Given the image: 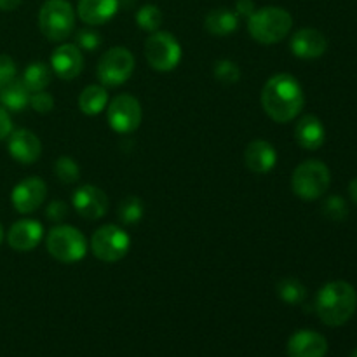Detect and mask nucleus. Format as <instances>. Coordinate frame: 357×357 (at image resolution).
<instances>
[{
  "label": "nucleus",
  "instance_id": "nucleus-26",
  "mask_svg": "<svg viewBox=\"0 0 357 357\" xmlns=\"http://www.w3.org/2000/svg\"><path fill=\"white\" fill-rule=\"evenodd\" d=\"M119 220H121L124 225H136V223L142 222L143 215H145V208H143V202L139 197L135 195H129L124 201H121L117 209Z\"/></svg>",
  "mask_w": 357,
  "mask_h": 357
},
{
  "label": "nucleus",
  "instance_id": "nucleus-40",
  "mask_svg": "<svg viewBox=\"0 0 357 357\" xmlns=\"http://www.w3.org/2000/svg\"><path fill=\"white\" fill-rule=\"evenodd\" d=\"M351 357H357V349H356L354 352H352V356H351Z\"/></svg>",
  "mask_w": 357,
  "mask_h": 357
},
{
  "label": "nucleus",
  "instance_id": "nucleus-8",
  "mask_svg": "<svg viewBox=\"0 0 357 357\" xmlns=\"http://www.w3.org/2000/svg\"><path fill=\"white\" fill-rule=\"evenodd\" d=\"M135 72V56L128 47H112L98 61V79L103 86L117 87L128 82Z\"/></svg>",
  "mask_w": 357,
  "mask_h": 357
},
{
  "label": "nucleus",
  "instance_id": "nucleus-25",
  "mask_svg": "<svg viewBox=\"0 0 357 357\" xmlns=\"http://www.w3.org/2000/svg\"><path fill=\"white\" fill-rule=\"evenodd\" d=\"M278 295L281 296L282 302L289 303V305H298V303L305 302L307 289L298 279L286 278L278 282Z\"/></svg>",
  "mask_w": 357,
  "mask_h": 357
},
{
  "label": "nucleus",
  "instance_id": "nucleus-39",
  "mask_svg": "<svg viewBox=\"0 0 357 357\" xmlns=\"http://www.w3.org/2000/svg\"><path fill=\"white\" fill-rule=\"evenodd\" d=\"M2 241H3V229L2 225H0V244H2Z\"/></svg>",
  "mask_w": 357,
  "mask_h": 357
},
{
  "label": "nucleus",
  "instance_id": "nucleus-12",
  "mask_svg": "<svg viewBox=\"0 0 357 357\" xmlns=\"http://www.w3.org/2000/svg\"><path fill=\"white\" fill-rule=\"evenodd\" d=\"M73 208L82 218L100 220L103 218L108 209V197L100 187L94 185H82L73 192Z\"/></svg>",
  "mask_w": 357,
  "mask_h": 357
},
{
  "label": "nucleus",
  "instance_id": "nucleus-11",
  "mask_svg": "<svg viewBox=\"0 0 357 357\" xmlns=\"http://www.w3.org/2000/svg\"><path fill=\"white\" fill-rule=\"evenodd\" d=\"M45 197H47V185L38 176L24 178L14 187L13 194H10L14 209L21 215H28L40 208Z\"/></svg>",
  "mask_w": 357,
  "mask_h": 357
},
{
  "label": "nucleus",
  "instance_id": "nucleus-35",
  "mask_svg": "<svg viewBox=\"0 0 357 357\" xmlns=\"http://www.w3.org/2000/svg\"><path fill=\"white\" fill-rule=\"evenodd\" d=\"M10 132H13V122H10V117L6 108L0 107V142L9 138Z\"/></svg>",
  "mask_w": 357,
  "mask_h": 357
},
{
  "label": "nucleus",
  "instance_id": "nucleus-1",
  "mask_svg": "<svg viewBox=\"0 0 357 357\" xmlns=\"http://www.w3.org/2000/svg\"><path fill=\"white\" fill-rule=\"evenodd\" d=\"M305 96L298 80L289 73H278L261 89V107L272 121L279 124L293 121L302 112Z\"/></svg>",
  "mask_w": 357,
  "mask_h": 357
},
{
  "label": "nucleus",
  "instance_id": "nucleus-2",
  "mask_svg": "<svg viewBox=\"0 0 357 357\" xmlns=\"http://www.w3.org/2000/svg\"><path fill=\"white\" fill-rule=\"evenodd\" d=\"M357 291L345 281H333L319 289L316 298V310L326 326H344L356 314Z\"/></svg>",
  "mask_w": 357,
  "mask_h": 357
},
{
  "label": "nucleus",
  "instance_id": "nucleus-6",
  "mask_svg": "<svg viewBox=\"0 0 357 357\" xmlns=\"http://www.w3.org/2000/svg\"><path fill=\"white\" fill-rule=\"evenodd\" d=\"M45 246L49 255L61 264H75L87 253L86 237L72 225H58L49 230Z\"/></svg>",
  "mask_w": 357,
  "mask_h": 357
},
{
  "label": "nucleus",
  "instance_id": "nucleus-19",
  "mask_svg": "<svg viewBox=\"0 0 357 357\" xmlns=\"http://www.w3.org/2000/svg\"><path fill=\"white\" fill-rule=\"evenodd\" d=\"M119 0H79L77 14L89 26H100L117 14Z\"/></svg>",
  "mask_w": 357,
  "mask_h": 357
},
{
  "label": "nucleus",
  "instance_id": "nucleus-37",
  "mask_svg": "<svg viewBox=\"0 0 357 357\" xmlns=\"http://www.w3.org/2000/svg\"><path fill=\"white\" fill-rule=\"evenodd\" d=\"M23 0H0V10H13L16 9Z\"/></svg>",
  "mask_w": 357,
  "mask_h": 357
},
{
  "label": "nucleus",
  "instance_id": "nucleus-23",
  "mask_svg": "<svg viewBox=\"0 0 357 357\" xmlns=\"http://www.w3.org/2000/svg\"><path fill=\"white\" fill-rule=\"evenodd\" d=\"M108 103V94L105 86H87L86 89L80 93L79 96V108L82 114L86 115H98L107 108Z\"/></svg>",
  "mask_w": 357,
  "mask_h": 357
},
{
  "label": "nucleus",
  "instance_id": "nucleus-28",
  "mask_svg": "<svg viewBox=\"0 0 357 357\" xmlns=\"http://www.w3.org/2000/svg\"><path fill=\"white\" fill-rule=\"evenodd\" d=\"M54 173H56V178L65 185L75 183L80 176V169L79 166H77V162L72 159V157H66V155L59 157V159L56 160Z\"/></svg>",
  "mask_w": 357,
  "mask_h": 357
},
{
  "label": "nucleus",
  "instance_id": "nucleus-16",
  "mask_svg": "<svg viewBox=\"0 0 357 357\" xmlns=\"http://www.w3.org/2000/svg\"><path fill=\"white\" fill-rule=\"evenodd\" d=\"M44 236V227L37 220H17L7 234V243L16 251H31Z\"/></svg>",
  "mask_w": 357,
  "mask_h": 357
},
{
  "label": "nucleus",
  "instance_id": "nucleus-15",
  "mask_svg": "<svg viewBox=\"0 0 357 357\" xmlns=\"http://www.w3.org/2000/svg\"><path fill=\"white\" fill-rule=\"evenodd\" d=\"M291 51L300 59H316L326 52L328 40L324 33L314 28H302L291 37Z\"/></svg>",
  "mask_w": 357,
  "mask_h": 357
},
{
  "label": "nucleus",
  "instance_id": "nucleus-13",
  "mask_svg": "<svg viewBox=\"0 0 357 357\" xmlns=\"http://www.w3.org/2000/svg\"><path fill=\"white\" fill-rule=\"evenodd\" d=\"M7 149L17 162L33 164L42 153V143L35 132L28 131V129H17L9 135Z\"/></svg>",
  "mask_w": 357,
  "mask_h": 357
},
{
  "label": "nucleus",
  "instance_id": "nucleus-34",
  "mask_svg": "<svg viewBox=\"0 0 357 357\" xmlns=\"http://www.w3.org/2000/svg\"><path fill=\"white\" fill-rule=\"evenodd\" d=\"M45 216H47L51 222L59 223L68 216V204L63 201H52L49 202L47 209H45Z\"/></svg>",
  "mask_w": 357,
  "mask_h": 357
},
{
  "label": "nucleus",
  "instance_id": "nucleus-21",
  "mask_svg": "<svg viewBox=\"0 0 357 357\" xmlns=\"http://www.w3.org/2000/svg\"><path fill=\"white\" fill-rule=\"evenodd\" d=\"M237 26H239V16L236 14V10H230L227 7L209 10L204 20L206 30L216 37H225V35L234 33Z\"/></svg>",
  "mask_w": 357,
  "mask_h": 357
},
{
  "label": "nucleus",
  "instance_id": "nucleus-30",
  "mask_svg": "<svg viewBox=\"0 0 357 357\" xmlns=\"http://www.w3.org/2000/svg\"><path fill=\"white\" fill-rule=\"evenodd\" d=\"M323 213L328 218L333 220V222H342V220L347 218L349 209L344 199L338 197V195H331V197H328L326 202H324Z\"/></svg>",
  "mask_w": 357,
  "mask_h": 357
},
{
  "label": "nucleus",
  "instance_id": "nucleus-3",
  "mask_svg": "<svg viewBox=\"0 0 357 357\" xmlns=\"http://www.w3.org/2000/svg\"><path fill=\"white\" fill-rule=\"evenodd\" d=\"M293 26V17L282 7L268 6L255 10L248 17V30L257 42L265 45L278 44L288 37Z\"/></svg>",
  "mask_w": 357,
  "mask_h": 357
},
{
  "label": "nucleus",
  "instance_id": "nucleus-10",
  "mask_svg": "<svg viewBox=\"0 0 357 357\" xmlns=\"http://www.w3.org/2000/svg\"><path fill=\"white\" fill-rule=\"evenodd\" d=\"M142 105L131 94H119L108 103L107 119L110 128L121 135L136 131L142 124Z\"/></svg>",
  "mask_w": 357,
  "mask_h": 357
},
{
  "label": "nucleus",
  "instance_id": "nucleus-5",
  "mask_svg": "<svg viewBox=\"0 0 357 357\" xmlns=\"http://www.w3.org/2000/svg\"><path fill=\"white\" fill-rule=\"evenodd\" d=\"M38 28L42 35L52 42L70 37L75 28V13L66 0H45L38 13Z\"/></svg>",
  "mask_w": 357,
  "mask_h": 357
},
{
  "label": "nucleus",
  "instance_id": "nucleus-36",
  "mask_svg": "<svg viewBox=\"0 0 357 357\" xmlns=\"http://www.w3.org/2000/svg\"><path fill=\"white\" fill-rule=\"evenodd\" d=\"M255 2L253 0H237L236 2V14L239 17H250L255 13Z\"/></svg>",
  "mask_w": 357,
  "mask_h": 357
},
{
  "label": "nucleus",
  "instance_id": "nucleus-27",
  "mask_svg": "<svg viewBox=\"0 0 357 357\" xmlns=\"http://www.w3.org/2000/svg\"><path fill=\"white\" fill-rule=\"evenodd\" d=\"M136 23L142 30L145 31H157L162 24V13L157 6H152V3H146L142 9L136 13Z\"/></svg>",
  "mask_w": 357,
  "mask_h": 357
},
{
  "label": "nucleus",
  "instance_id": "nucleus-38",
  "mask_svg": "<svg viewBox=\"0 0 357 357\" xmlns=\"http://www.w3.org/2000/svg\"><path fill=\"white\" fill-rule=\"evenodd\" d=\"M349 194H351L352 201L357 204V176L351 181V183H349Z\"/></svg>",
  "mask_w": 357,
  "mask_h": 357
},
{
  "label": "nucleus",
  "instance_id": "nucleus-4",
  "mask_svg": "<svg viewBox=\"0 0 357 357\" xmlns=\"http://www.w3.org/2000/svg\"><path fill=\"white\" fill-rule=\"evenodd\" d=\"M331 185V173L323 160L310 159L300 164L291 178V188L303 201L323 197Z\"/></svg>",
  "mask_w": 357,
  "mask_h": 357
},
{
  "label": "nucleus",
  "instance_id": "nucleus-32",
  "mask_svg": "<svg viewBox=\"0 0 357 357\" xmlns=\"http://www.w3.org/2000/svg\"><path fill=\"white\" fill-rule=\"evenodd\" d=\"M30 105L35 112L38 114H47L54 108V98L45 91H38V93H31Z\"/></svg>",
  "mask_w": 357,
  "mask_h": 357
},
{
  "label": "nucleus",
  "instance_id": "nucleus-18",
  "mask_svg": "<svg viewBox=\"0 0 357 357\" xmlns=\"http://www.w3.org/2000/svg\"><path fill=\"white\" fill-rule=\"evenodd\" d=\"M244 162L250 171L257 174H265L274 169L278 164V152L265 139H255L244 150Z\"/></svg>",
  "mask_w": 357,
  "mask_h": 357
},
{
  "label": "nucleus",
  "instance_id": "nucleus-31",
  "mask_svg": "<svg viewBox=\"0 0 357 357\" xmlns=\"http://www.w3.org/2000/svg\"><path fill=\"white\" fill-rule=\"evenodd\" d=\"M77 47L84 49V51H96L101 45V35L98 31L91 30V28H84L77 33Z\"/></svg>",
  "mask_w": 357,
  "mask_h": 357
},
{
  "label": "nucleus",
  "instance_id": "nucleus-17",
  "mask_svg": "<svg viewBox=\"0 0 357 357\" xmlns=\"http://www.w3.org/2000/svg\"><path fill=\"white\" fill-rule=\"evenodd\" d=\"M328 352V342L321 333L312 330L296 331L288 342L289 357H324Z\"/></svg>",
  "mask_w": 357,
  "mask_h": 357
},
{
  "label": "nucleus",
  "instance_id": "nucleus-9",
  "mask_svg": "<svg viewBox=\"0 0 357 357\" xmlns=\"http://www.w3.org/2000/svg\"><path fill=\"white\" fill-rule=\"evenodd\" d=\"M131 239L128 232L117 225H103L91 237V250L94 257L107 264H115L129 253Z\"/></svg>",
  "mask_w": 357,
  "mask_h": 357
},
{
  "label": "nucleus",
  "instance_id": "nucleus-22",
  "mask_svg": "<svg viewBox=\"0 0 357 357\" xmlns=\"http://www.w3.org/2000/svg\"><path fill=\"white\" fill-rule=\"evenodd\" d=\"M31 93L26 89L23 80H16L9 82L0 89V107L10 112H21L26 105H30Z\"/></svg>",
  "mask_w": 357,
  "mask_h": 357
},
{
  "label": "nucleus",
  "instance_id": "nucleus-29",
  "mask_svg": "<svg viewBox=\"0 0 357 357\" xmlns=\"http://www.w3.org/2000/svg\"><path fill=\"white\" fill-rule=\"evenodd\" d=\"M213 73H215V79L218 82L227 84V86H232V84H237L241 80L239 66L234 61H230V59H220V61H216Z\"/></svg>",
  "mask_w": 357,
  "mask_h": 357
},
{
  "label": "nucleus",
  "instance_id": "nucleus-14",
  "mask_svg": "<svg viewBox=\"0 0 357 357\" xmlns=\"http://www.w3.org/2000/svg\"><path fill=\"white\" fill-rule=\"evenodd\" d=\"M51 66L63 80H73L84 68V56L77 44H63L52 52Z\"/></svg>",
  "mask_w": 357,
  "mask_h": 357
},
{
  "label": "nucleus",
  "instance_id": "nucleus-7",
  "mask_svg": "<svg viewBox=\"0 0 357 357\" xmlns=\"http://www.w3.org/2000/svg\"><path fill=\"white\" fill-rule=\"evenodd\" d=\"M145 56L157 72H171L181 61V45L169 31H153L145 42Z\"/></svg>",
  "mask_w": 357,
  "mask_h": 357
},
{
  "label": "nucleus",
  "instance_id": "nucleus-24",
  "mask_svg": "<svg viewBox=\"0 0 357 357\" xmlns=\"http://www.w3.org/2000/svg\"><path fill=\"white\" fill-rule=\"evenodd\" d=\"M51 66L42 61H35L26 66L21 80H23V84L30 93H38V91H44L51 84Z\"/></svg>",
  "mask_w": 357,
  "mask_h": 357
},
{
  "label": "nucleus",
  "instance_id": "nucleus-20",
  "mask_svg": "<svg viewBox=\"0 0 357 357\" xmlns=\"http://www.w3.org/2000/svg\"><path fill=\"white\" fill-rule=\"evenodd\" d=\"M295 138L302 149L317 150L324 145L326 129L316 115H303L295 128Z\"/></svg>",
  "mask_w": 357,
  "mask_h": 357
},
{
  "label": "nucleus",
  "instance_id": "nucleus-33",
  "mask_svg": "<svg viewBox=\"0 0 357 357\" xmlns=\"http://www.w3.org/2000/svg\"><path fill=\"white\" fill-rule=\"evenodd\" d=\"M16 73L17 68L14 59L10 58V56L0 54V89H2L3 86H7L9 82H13V80L16 79Z\"/></svg>",
  "mask_w": 357,
  "mask_h": 357
}]
</instances>
